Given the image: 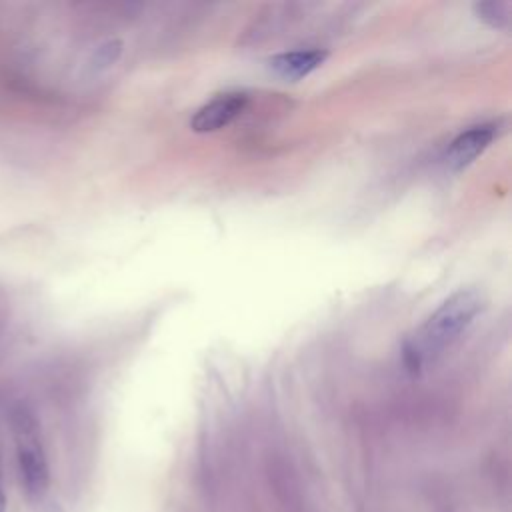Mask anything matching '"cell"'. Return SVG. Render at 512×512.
Here are the masks:
<instances>
[{"instance_id": "cell-8", "label": "cell", "mask_w": 512, "mask_h": 512, "mask_svg": "<svg viewBox=\"0 0 512 512\" xmlns=\"http://www.w3.org/2000/svg\"><path fill=\"white\" fill-rule=\"evenodd\" d=\"M0 512H6V494H4V476H2V462H0Z\"/></svg>"}, {"instance_id": "cell-4", "label": "cell", "mask_w": 512, "mask_h": 512, "mask_svg": "<svg viewBox=\"0 0 512 512\" xmlns=\"http://www.w3.org/2000/svg\"><path fill=\"white\" fill-rule=\"evenodd\" d=\"M246 104H248V98L240 92L220 94L194 112L190 126L194 132L220 130V128L228 126L236 116H240L244 112Z\"/></svg>"}, {"instance_id": "cell-2", "label": "cell", "mask_w": 512, "mask_h": 512, "mask_svg": "<svg viewBox=\"0 0 512 512\" xmlns=\"http://www.w3.org/2000/svg\"><path fill=\"white\" fill-rule=\"evenodd\" d=\"M12 432L16 444L18 472L22 488L30 500L44 496L48 488V460L42 434L34 412L28 406H16L12 412Z\"/></svg>"}, {"instance_id": "cell-5", "label": "cell", "mask_w": 512, "mask_h": 512, "mask_svg": "<svg viewBox=\"0 0 512 512\" xmlns=\"http://www.w3.org/2000/svg\"><path fill=\"white\" fill-rule=\"evenodd\" d=\"M326 60V52L318 48H308V50H292V52H282L274 58H270V68L284 78H302L316 70L322 62Z\"/></svg>"}, {"instance_id": "cell-6", "label": "cell", "mask_w": 512, "mask_h": 512, "mask_svg": "<svg viewBox=\"0 0 512 512\" xmlns=\"http://www.w3.org/2000/svg\"><path fill=\"white\" fill-rule=\"evenodd\" d=\"M478 18H482L484 22H488L494 28H506L510 22V4L508 2H478L474 6Z\"/></svg>"}, {"instance_id": "cell-3", "label": "cell", "mask_w": 512, "mask_h": 512, "mask_svg": "<svg viewBox=\"0 0 512 512\" xmlns=\"http://www.w3.org/2000/svg\"><path fill=\"white\" fill-rule=\"evenodd\" d=\"M498 136V122H482L462 130L446 150V166L452 170H460L474 162L488 144Z\"/></svg>"}, {"instance_id": "cell-1", "label": "cell", "mask_w": 512, "mask_h": 512, "mask_svg": "<svg viewBox=\"0 0 512 512\" xmlns=\"http://www.w3.org/2000/svg\"><path fill=\"white\" fill-rule=\"evenodd\" d=\"M482 310V296L472 288H462L446 298L424 322L414 340L404 348L410 370H418L426 360L454 344Z\"/></svg>"}, {"instance_id": "cell-7", "label": "cell", "mask_w": 512, "mask_h": 512, "mask_svg": "<svg viewBox=\"0 0 512 512\" xmlns=\"http://www.w3.org/2000/svg\"><path fill=\"white\" fill-rule=\"evenodd\" d=\"M118 52H120V44H118V42H108V44H104V46H100V48L96 50L94 62H96L98 66L112 64V62L116 60Z\"/></svg>"}]
</instances>
